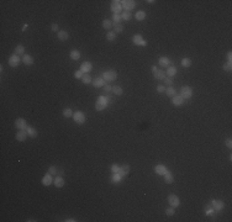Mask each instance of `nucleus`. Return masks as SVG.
Returning <instances> with one entry per match:
<instances>
[{
    "label": "nucleus",
    "instance_id": "obj_45",
    "mask_svg": "<svg viewBox=\"0 0 232 222\" xmlns=\"http://www.w3.org/2000/svg\"><path fill=\"white\" fill-rule=\"evenodd\" d=\"M83 75H84V73L82 72L80 69L77 70V72H74V78H77V79H82V78H83Z\"/></svg>",
    "mask_w": 232,
    "mask_h": 222
},
{
    "label": "nucleus",
    "instance_id": "obj_41",
    "mask_svg": "<svg viewBox=\"0 0 232 222\" xmlns=\"http://www.w3.org/2000/svg\"><path fill=\"white\" fill-rule=\"evenodd\" d=\"M123 31V26L121 24H116L114 25V32L115 33H121Z\"/></svg>",
    "mask_w": 232,
    "mask_h": 222
},
{
    "label": "nucleus",
    "instance_id": "obj_10",
    "mask_svg": "<svg viewBox=\"0 0 232 222\" xmlns=\"http://www.w3.org/2000/svg\"><path fill=\"white\" fill-rule=\"evenodd\" d=\"M168 202H169V205L172 207H174V209L180 205V200H179V198L175 194H170L168 196Z\"/></svg>",
    "mask_w": 232,
    "mask_h": 222
},
{
    "label": "nucleus",
    "instance_id": "obj_30",
    "mask_svg": "<svg viewBox=\"0 0 232 222\" xmlns=\"http://www.w3.org/2000/svg\"><path fill=\"white\" fill-rule=\"evenodd\" d=\"M135 18H136L137 21H143L145 18H146V13H145V11H142V10L137 11L136 15H135Z\"/></svg>",
    "mask_w": 232,
    "mask_h": 222
},
{
    "label": "nucleus",
    "instance_id": "obj_40",
    "mask_svg": "<svg viewBox=\"0 0 232 222\" xmlns=\"http://www.w3.org/2000/svg\"><path fill=\"white\" fill-rule=\"evenodd\" d=\"M106 40H107V41H110V42L115 41V40H116V33H115L114 31L107 32V33H106Z\"/></svg>",
    "mask_w": 232,
    "mask_h": 222
},
{
    "label": "nucleus",
    "instance_id": "obj_25",
    "mask_svg": "<svg viewBox=\"0 0 232 222\" xmlns=\"http://www.w3.org/2000/svg\"><path fill=\"white\" fill-rule=\"evenodd\" d=\"M158 62H159V65L160 67H169L170 65V59L168 58V57H159V59H158Z\"/></svg>",
    "mask_w": 232,
    "mask_h": 222
},
{
    "label": "nucleus",
    "instance_id": "obj_34",
    "mask_svg": "<svg viewBox=\"0 0 232 222\" xmlns=\"http://www.w3.org/2000/svg\"><path fill=\"white\" fill-rule=\"evenodd\" d=\"M15 53L16 54H25V46H22V44H17L16 47H15Z\"/></svg>",
    "mask_w": 232,
    "mask_h": 222
},
{
    "label": "nucleus",
    "instance_id": "obj_42",
    "mask_svg": "<svg viewBox=\"0 0 232 222\" xmlns=\"http://www.w3.org/2000/svg\"><path fill=\"white\" fill-rule=\"evenodd\" d=\"M122 20H121V16H120L119 14H114L113 15V24L116 25V24H120Z\"/></svg>",
    "mask_w": 232,
    "mask_h": 222
},
{
    "label": "nucleus",
    "instance_id": "obj_9",
    "mask_svg": "<svg viewBox=\"0 0 232 222\" xmlns=\"http://www.w3.org/2000/svg\"><path fill=\"white\" fill-rule=\"evenodd\" d=\"M132 42H133V44H136V46H141V47L147 46V41L143 40V37L141 35H135L132 37Z\"/></svg>",
    "mask_w": 232,
    "mask_h": 222
},
{
    "label": "nucleus",
    "instance_id": "obj_8",
    "mask_svg": "<svg viewBox=\"0 0 232 222\" xmlns=\"http://www.w3.org/2000/svg\"><path fill=\"white\" fill-rule=\"evenodd\" d=\"M110 9L114 14H119L120 15V13L122 11V5H121V3H120L119 0H113L111 4H110Z\"/></svg>",
    "mask_w": 232,
    "mask_h": 222
},
{
    "label": "nucleus",
    "instance_id": "obj_24",
    "mask_svg": "<svg viewBox=\"0 0 232 222\" xmlns=\"http://www.w3.org/2000/svg\"><path fill=\"white\" fill-rule=\"evenodd\" d=\"M177 72H178V70H177V68H175L174 65H169L167 68V70H166V75L169 77V78H173L175 74H177Z\"/></svg>",
    "mask_w": 232,
    "mask_h": 222
},
{
    "label": "nucleus",
    "instance_id": "obj_1",
    "mask_svg": "<svg viewBox=\"0 0 232 222\" xmlns=\"http://www.w3.org/2000/svg\"><path fill=\"white\" fill-rule=\"evenodd\" d=\"M109 105V98L105 95H100L98 100H96L95 102V110L96 111H103L105 107Z\"/></svg>",
    "mask_w": 232,
    "mask_h": 222
},
{
    "label": "nucleus",
    "instance_id": "obj_32",
    "mask_svg": "<svg viewBox=\"0 0 232 222\" xmlns=\"http://www.w3.org/2000/svg\"><path fill=\"white\" fill-rule=\"evenodd\" d=\"M121 180H122V178H121V175H120L119 173H113V176H111V183L117 184Z\"/></svg>",
    "mask_w": 232,
    "mask_h": 222
},
{
    "label": "nucleus",
    "instance_id": "obj_55",
    "mask_svg": "<svg viewBox=\"0 0 232 222\" xmlns=\"http://www.w3.org/2000/svg\"><path fill=\"white\" fill-rule=\"evenodd\" d=\"M148 4H154L156 1H154V0H148V1H147Z\"/></svg>",
    "mask_w": 232,
    "mask_h": 222
},
{
    "label": "nucleus",
    "instance_id": "obj_4",
    "mask_svg": "<svg viewBox=\"0 0 232 222\" xmlns=\"http://www.w3.org/2000/svg\"><path fill=\"white\" fill-rule=\"evenodd\" d=\"M179 95H182L185 100H188V99H190L193 96V89L190 88L189 85H184V87H182L180 94H179Z\"/></svg>",
    "mask_w": 232,
    "mask_h": 222
},
{
    "label": "nucleus",
    "instance_id": "obj_36",
    "mask_svg": "<svg viewBox=\"0 0 232 222\" xmlns=\"http://www.w3.org/2000/svg\"><path fill=\"white\" fill-rule=\"evenodd\" d=\"M73 111H72V109H69V107H66V109L64 110H63V116H64V117H67V118H68V117H73Z\"/></svg>",
    "mask_w": 232,
    "mask_h": 222
},
{
    "label": "nucleus",
    "instance_id": "obj_13",
    "mask_svg": "<svg viewBox=\"0 0 232 222\" xmlns=\"http://www.w3.org/2000/svg\"><path fill=\"white\" fill-rule=\"evenodd\" d=\"M172 104H173L174 106H182V105H184L185 104V99L183 98L182 95L177 94L174 98H172Z\"/></svg>",
    "mask_w": 232,
    "mask_h": 222
},
{
    "label": "nucleus",
    "instance_id": "obj_2",
    "mask_svg": "<svg viewBox=\"0 0 232 222\" xmlns=\"http://www.w3.org/2000/svg\"><path fill=\"white\" fill-rule=\"evenodd\" d=\"M101 78L105 81H114L117 79V72L114 69H111V70H107V72H104L103 73V75Z\"/></svg>",
    "mask_w": 232,
    "mask_h": 222
},
{
    "label": "nucleus",
    "instance_id": "obj_6",
    "mask_svg": "<svg viewBox=\"0 0 232 222\" xmlns=\"http://www.w3.org/2000/svg\"><path fill=\"white\" fill-rule=\"evenodd\" d=\"M120 3L122 5V9H125V11H129V13L136 7V1H133V0H123Z\"/></svg>",
    "mask_w": 232,
    "mask_h": 222
},
{
    "label": "nucleus",
    "instance_id": "obj_33",
    "mask_svg": "<svg viewBox=\"0 0 232 222\" xmlns=\"http://www.w3.org/2000/svg\"><path fill=\"white\" fill-rule=\"evenodd\" d=\"M101 25H103V28H105V30H110V28L114 26L113 21H111V20H107V18H105V20L103 21Z\"/></svg>",
    "mask_w": 232,
    "mask_h": 222
},
{
    "label": "nucleus",
    "instance_id": "obj_47",
    "mask_svg": "<svg viewBox=\"0 0 232 222\" xmlns=\"http://www.w3.org/2000/svg\"><path fill=\"white\" fill-rule=\"evenodd\" d=\"M166 85H162V84H160V85H158V87H157V91H158L159 92V94H162V92H166Z\"/></svg>",
    "mask_w": 232,
    "mask_h": 222
},
{
    "label": "nucleus",
    "instance_id": "obj_31",
    "mask_svg": "<svg viewBox=\"0 0 232 222\" xmlns=\"http://www.w3.org/2000/svg\"><path fill=\"white\" fill-rule=\"evenodd\" d=\"M120 16H121V20H123V21H130L132 18V14L129 13V11H125V13L120 14Z\"/></svg>",
    "mask_w": 232,
    "mask_h": 222
},
{
    "label": "nucleus",
    "instance_id": "obj_27",
    "mask_svg": "<svg viewBox=\"0 0 232 222\" xmlns=\"http://www.w3.org/2000/svg\"><path fill=\"white\" fill-rule=\"evenodd\" d=\"M163 176H164V181H166V184H172L174 181V175L169 172V170H168Z\"/></svg>",
    "mask_w": 232,
    "mask_h": 222
},
{
    "label": "nucleus",
    "instance_id": "obj_28",
    "mask_svg": "<svg viewBox=\"0 0 232 222\" xmlns=\"http://www.w3.org/2000/svg\"><path fill=\"white\" fill-rule=\"evenodd\" d=\"M215 212H216V211L214 210V207H212L211 202L207 204V205L205 206V213H206L207 216H215Z\"/></svg>",
    "mask_w": 232,
    "mask_h": 222
},
{
    "label": "nucleus",
    "instance_id": "obj_12",
    "mask_svg": "<svg viewBox=\"0 0 232 222\" xmlns=\"http://www.w3.org/2000/svg\"><path fill=\"white\" fill-rule=\"evenodd\" d=\"M53 180H54V179H53V175H51V174L47 172V173L43 175V178H42V180H41V181H42V185H43V186H50V185L53 183Z\"/></svg>",
    "mask_w": 232,
    "mask_h": 222
},
{
    "label": "nucleus",
    "instance_id": "obj_44",
    "mask_svg": "<svg viewBox=\"0 0 232 222\" xmlns=\"http://www.w3.org/2000/svg\"><path fill=\"white\" fill-rule=\"evenodd\" d=\"M175 213V209L174 207H168V209H166V215L167 216H173V215Z\"/></svg>",
    "mask_w": 232,
    "mask_h": 222
},
{
    "label": "nucleus",
    "instance_id": "obj_26",
    "mask_svg": "<svg viewBox=\"0 0 232 222\" xmlns=\"http://www.w3.org/2000/svg\"><path fill=\"white\" fill-rule=\"evenodd\" d=\"M69 57H70V59H73V61H79L80 59V52L78 50H72L69 52Z\"/></svg>",
    "mask_w": 232,
    "mask_h": 222
},
{
    "label": "nucleus",
    "instance_id": "obj_46",
    "mask_svg": "<svg viewBox=\"0 0 232 222\" xmlns=\"http://www.w3.org/2000/svg\"><path fill=\"white\" fill-rule=\"evenodd\" d=\"M164 81H166V85H167V87H173V79H172V78L166 77Z\"/></svg>",
    "mask_w": 232,
    "mask_h": 222
},
{
    "label": "nucleus",
    "instance_id": "obj_29",
    "mask_svg": "<svg viewBox=\"0 0 232 222\" xmlns=\"http://www.w3.org/2000/svg\"><path fill=\"white\" fill-rule=\"evenodd\" d=\"M166 94L169 96V98H174V96L177 95V90H175L173 87H168V88L166 89Z\"/></svg>",
    "mask_w": 232,
    "mask_h": 222
},
{
    "label": "nucleus",
    "instance_id": "obj_22",
    "mask_svg": "<svg viewBox=\"0 0 232 222\" xmlns=\"http://www.w3.org/2000/svg\"><path fill=\"white\" fill-rule=\"evenodd\" d=\"M27 132L26 131H19L16 133V136H15V138H16L19 142H24V141H26V138H27Z\"/></svg>",
    "mask_w": 232,
    "mask_h": 222
},
{
    "label": "nucleus",
    "instance_id": "obj_20",
    "mask_svg": "<svg viewBox=\"0 0 232 222\" xmlns=\"http://www.w3.org/2000/svg\"><path fill=\"white\" fill-rule=\"evenodd\" d=\"M130 172V165L129 164H123L120 166V170H119V174L121 175V178H125L127 174Z\"/></svg>",
    "mask_w": 232,
    "mask_h": 222
},
{
    "label": "nucleus",
    "instance_id": "obj_51",
    "mask_svg": "<svg viewBox=\"0 0 232 222\" xmlns=\"http://www.w3.org/2000/svg\"><path fill=\"white\" fill-rule=\"evenodd\" d=\"M226 146H227V148H230V149L232 148V139H231V138H227V139H226Z\"/></svg>",
    "mask_w": 232,
    "mask_h": 222
},
{
    "label": "nucleus",
    "instance_id": "obj_5",
    "mask_svg": "<svg viewBox=\"0 0 232 222\" xmlns=\"http://www.w3.org/2000/svg\"><path fill=\"white\" fill-rule=\"evenodd\" d=\"M73 118L78 125H83L84 122L87 121V116H85V114L82 112V111H77V112H74L73 114Z\"/></svg>",
    "mask_w": 232,
    "mask_h": 222
},
{
    "label": "nucleus",
    "instance_id": "obj_11",
    "mask_svg": "<svg viewBox=\"0 0 232 222\" xmlns=\"http://www.w3.org/2000/svg\"><path fill=\"white\" fill-rule=\"evenodd\" d=\"M27 122H26L25 118H17L16 121H15V127H16L17 130H20V131H26V128H27Z\"/></svg>",
    "mask_w": 232,
    "mask_h": 222
},
{
    "label": "nucleus",
    "instance_id": "obj_19",
    "mask_svg": "<svg viewBox=\"0 0 232 222\" xmlns=\"http://www.w3.org/2000/svg\"><path fill=\"white\" fill-rule=\"evenodd\" d=\"M91 84H93V87H95V88H103L104 85H105V80H104L101 77H99V78H95V79L91 81Z\"/></svg>",
    "mask_w": 232,
    "mask_h": 222
},
{
    "label": "nucleus",
    "instance_id": "obj_3",
    "mask_svg": "<svg viewBox=\"0 0 232 222\" xmlns=\"http://www.w3.org/2000/svg\"><path fill=\"white\" fill-rule=\"evenodd\" d=\"M151 69H152V73H153V77L156 78L157 80H164L166 79V72L162 69H158L156 65H152L151 67Z\"/></svg>",
    "mask_w": 232,
    "mask_h": 222
},
{
    "label": "nucleus",
    "instance_id": "obj_43",
    "mask_svg": "<svg viewBox=\"0 0 232 222\" xmlns=\"http://www.w3.org/2000/svg\"><path fill=\"white\" fill-rule=\"evenodd\" d=\"M222 69L225 70V72H231V70H232V63H230V62H226L225 64L222 65Z\"/></svg>",
    "mask_w": 232,
    "mask_h": 222
},
{
    "label": "nucleus",
    "instance_id": "obj_53",
    "mask_svg": "<svg viewBox=\"0 0 232 222\" xmlns=\"http://www.w3.org/2000/svg\"><path fill=\"white\" fill-rule=\"evenodd\" d=\"M57 175H61V176L64 175V172H63V169H58V174H57Z\"/></svg>",
    "mask_w": 232,
    "mask_h": 222
},
{
    "label": "nucleus",
    "instance_id": "obj_15",
    "mask_svg": "<svg viewBox=\"0 0 232 222\" xmlns=\"http://www.w3.org/2000/svg\"><path fill=\"white\" fill-rule=\"evenodd\" d=\"M154 172L158 174V175H164V174L168 172V168H167V165H164V164H157L154 166Z\"/></svg>",
    "mask_w": 232,
    "mask_h": 222
},
{
    "label": "nucleus",
    "instance_id": "obj_39",
    "mask_svg": "<svg viewBox=\"0 0 232 222\" xmlns=\"http://www.w3.org/2000/svg\"><path fill=\"white\" fill-rule=\"evenodd\" d=\"M48 173H50L51 175L56 176V175L58 174V169H57V166H56V165H51L50 168H48Z\"/></svg>",
    "mask_w": 232,
    "mask_h": 222
},
{
    "label": "nucleus",
    "instance_id": "obj_52",
    "mask_svg": "<svg viewBox=\"0 0 232 222\" xmlns=\"http://www.w3.org/2000/svg\"><path fill=\"white\" fill-rule=\"evenodd\" d=\"M227 62L232 63V53H231V52H229V53H227Z\"/></svg>",
    "mask_w": 232,
    "mask_h": 222
},
{
    "label": "nucleus",
    "instance_id": "obj_35",
    "mask_svg": "<svg viewBox=\"0 0 232 222\" xmlns=\"http://www.w3.org/2000/svg\"><path fill=\"white\" fill-rule=\"evenodd\" d=\"M113 92L120 96V95L123 94V90H122V88L120 87V85H115V87H113Z\"/></svg>",
    "mask_w": 232,
    "mask_h": 222
},
{
    "label": "nucleus",
    "instance_id": "obj_38",
    "mask_svg": "<svg viewBox=\"0 0 232 222\" xmlns=\"http://www.w3.org/2000/svg\"><path fill=\"white\" fill-rule=\"evenodd\" d=\"M182 65L185 67V68H189L192 65V59L190 58H183L182 59Z\"/></svg>",
    "mask_w": 232,
    "mask_h": 222
},
{
    "label": "nucleus",
    "instance_id": "obj_17",
    "mask_svg": "<svg viewBox=\"0 0 232 222\" xmlns=\"http://www.w3.org/2000/svg\"><path fill=\"white\" fill-rule=\"evenodd\" d=\"M53 184H54L56 188H63V186H64V179H63V176L56 175L54 180H53Z\"/></svg>",
    "mask_w": 232,
    "mask_h": 222
},
{
    "label": "nucleus",
    "instance_id": "obj_23",
    "mask_svg": "<svg viewBox=\"0 0 232 222\" xmlns=\"http://www.w3.org/2000/svg\"><path fill=\"white\" fill-rule=\"evenodd\" d=\"M26 132H27V135L31 137V138H36L37 135H38L37 130H36L35 127H32V126H27V128H26Z\"/></svg>",
    "mask_w": 232,
    "mask_h": 222
},
{
    "label": "nucleus",
    "instance_id": "obj_18",
    "mask_svg": "<svg viewBox=\"0 0 232 222\" xmlns=\"http://www.w3.org/2000/svg\"><path fill=\"white\" fill-rule=\"evenodd\" d=\"M21 61L25 65H32L33 64V57L32 56H30V54H24L22 56V58H21Z\"/></svg>",
    "mask_w": 232,
    "mask_h": 222
},
{
    "label": "nucleus",
    "instance_id": "obj_14",
    "mask_svg": "<svg viewBox=\"0 0 232 222\" xmlns=\"http://www.w3.org/2000/svg\"><path fill=\"white\" fill-rule=\"evenodd\" d=\"M211 205L216 212H217V211H221L223 207H225V204H223V201H221V200H212Z\"/></svg>",
    "mask_w": 232,
    "mask_h": 222
},
{
    "label": "nucleus",
    "instance_id": "obj_50",
    "mask_svg": "<svg viewBox=\"0 0 232 222\" xmlns=\"http://www.w3.org/2000/svg\"><path fill=\"white\" fill-rule=\"evenodd\" d=\"M51 30H52V31H54V32H58V31H59L58 25H57V24H52V25H51Z\"/></svg>",
    "mask_w": 232,
    "mask_h": 222
},
{
    "label": "nucleus",
    "instance_id": "obj_21",
    "mask_svg": "<svg viewBox=\"0 0 232 222\" xmlns=\"http://www.w3.org/2000/svg\"><path fill=\"white\" fill-rule=\"evenodd\" d=\"M57 38L59 41H67L69 38V35H68V32L64 31V30H59V31L57 32Z\"/></svg>",
    "mask_w": 232,
    "mask_h": 222
},
{
    "label": "nucleus",
    "instance_id": "obj_48",
    "mask_svg": "<svg viewBox=\"0 0 232 222\" xmlns=\"http://www.w3.org/2000/svg\"><path fill=\"white\" fill-rule=\"evenodd\" d=\"M110 170H111L113 173H119L120 165H119V164H113V165H111V168H110Z\"/></svg>",
    "mask_w": 232,
    "mask_h": 222
},
{
    "label": "nucleus",
    "instance_id": "obj_54",
    "mask_svg": "<svg viewBox=\"0 0 232 222\" xmlns=\"http://www.w3.org/2000/svg\"><path fill=\"white\" fill-rule=\"evenodd\" d=\"M66 222H76L77 220H76V218H67V220H64Z\"/></svg>",
    "mask_w": 232,
    "mask_h": 222
},
{
    "label": "nucleus",
    "instance_id": "obj_7",
    "mask_svg": "<svg viewBox=\"0 0 232 222\" xmlns=\"http://www.w3.org/2000/svg\"><path fill=\"white\" fill-rule=\"evenodd\" d=\"M22 61H21V58L19 57V54H16V53H14V54H11L10 57H9V61H7V63H9V65L10 67H17L19 64H20Z\"/></svg>",
    "mask_w": 232,
    "mask_h": 222
},
{
    "label": "nucleus",
    "instance_id": "obj_37",
    "mask_svg": "<svg viewBox=\"0 0 232 222\" xmlns=\"http://www.w3.org/2000/svg\"><path fill=\"white\" fill-rule=\"evenodd\" d=\"M82 81H83L84 84H91L93 79H91V77L89 75V74H84L83 78H82Z\"/></svg>",
    "mask_w": 232,
    "mask_h": 222
},
{
    "label": "nucleus",
    "instance_id": "obj_49",
    "mask_svg": "<svg viewBox=\"0 0 232 222\" xmlns=\"http://www.w3.org/2000/svg\"><path fill=\"white\" fill-rule=\"evenodd\" d=\"M103 88H104V91H106V92L113 91V87H111V85H109V84H105Z\"/></svg>",
    "mask_w": 232,
    "mask_h": 222
},
{
    "label": "nucleus",
    "instance_id": "obj_16",
    "mask_svg": "<svg viewBox=\"0 0 232 222\" xmlns=\"http://www.w3.org/2000/svg\"><path fill=\"white\" fill-rule=\"evenodd\" d=\"M93 69V64L90 62H84V63H82V65H80V70L83 72L84 74H88V72H90V70Z\"/></svg>",
    "mask_w": 232,
    "mask_h": 222
}]
</instances>
